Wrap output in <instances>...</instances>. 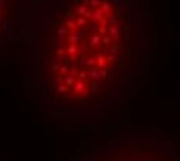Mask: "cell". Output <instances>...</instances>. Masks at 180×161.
<instances>
[{
  "instance_id": "obj_1",
  "label": "cell",
  "mask_w": 180,
  "mask_h": 161,
  "mask_svg": "<svg viewBox=\"0 0 180 161\" xmlns=\"http://www.w3.org/2000/svg\"><path fill=\"white\" fill-rule=\"evenodd\" d=\"M130 16L121 0H68L48 36L47 79L53 95L82 102L107 90L123 68Z\"/></svg>"
},
{
  "instance_id": "obj_2",
  "label": "cell",
  "mask_w": 180,
  "mask_h": 161,
  "mask_svg": "<svg viewBox=\"0 0 180 161\" xmlns=\"http://www.w3.org/2000/svg\"><path fill=\"white\" fill-rule=\"evenodd\" d=\"M16 0H0V36L8 28L10 20L14 16Z\"/></svg>"
}]
</instances>
